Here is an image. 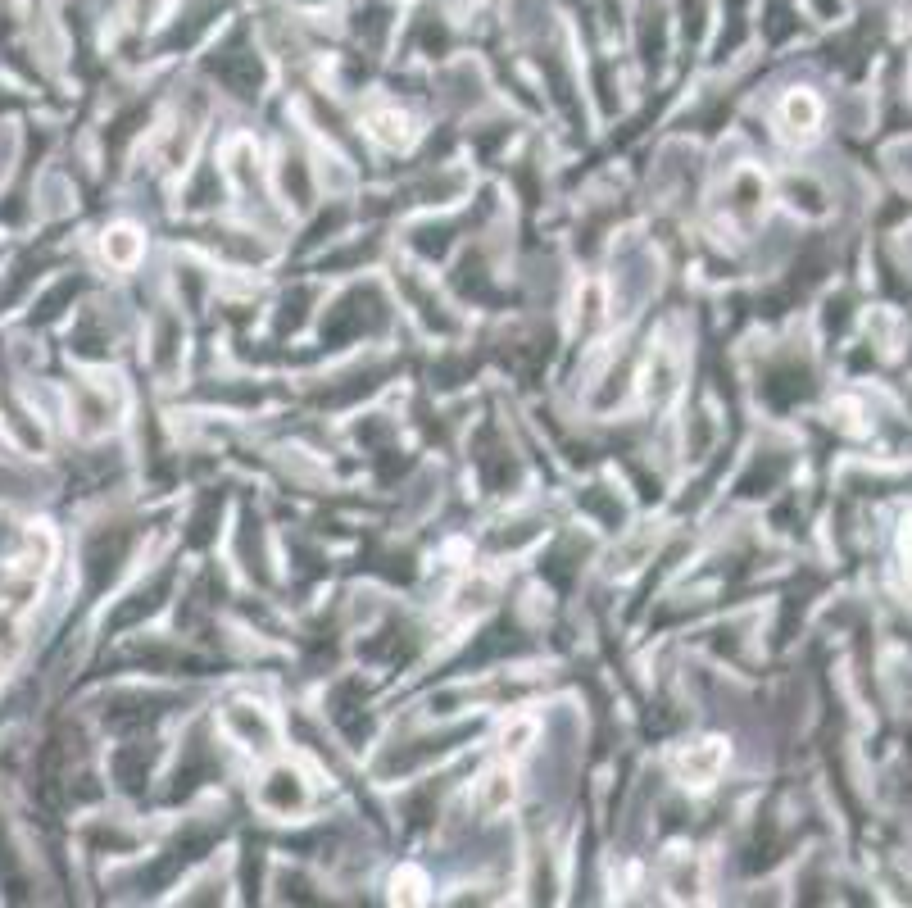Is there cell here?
I'll use <instances>...</instances> for the list:
<instances>
[{
    "mask_svg": "<svg viewBox=\"0 0 912 908\" xmlns=\"http://www.w3.org/2000/svg\"><path fill=\"white\" fill-rule=\"evenodd\" d=\"M105 255L114 259L118 268H132V264H137V255H141V232H137V227H128V223L109 227V232H105Z\"/></svg>",
    "mask_w": 912,
    "mask_h": 908,
    "instance_id": "5",
    "label": "cell"
},
{
    "mask_svg": "<svg viewBox=\"0 0 912 908\" xmlns=\"http://www.w3.org/2000/svg\"><path fill=\"white\" fill-rule=\"evenodd\" d=\"M817 123H822V105H817L808 91H790L781 105V128L790 132V137H813Z\"/></svg>",
    "mask_w": 912,
    "mask_h": 908,
    "instance_id": "3",
    "label": "cell"
},
{
    "mask_svg": "<svg viewBox=\"0 0 912 908\" xmlns=\"http://www.w3.org/2000/svg\"><path fill=\"white\" fill-rule=\"evenodd\" d=\"M504 754L509 759H522V754L531 750V741H536V718H513L509 727H504Z\"/></svg>",
    "mask_w": 912,
    "mask_h": 908,
    "instance_id": "7",
    "label": "cell"
},
{
    "mask_svg": "<svg viewBox=\"0 0 912 908\" xmlns=\"http://www.w3.org/2000/svg\"><path fill=\"white\" fill-rule=\"evenodd\" d=\"M518 800V781H513V768H486L477 781V809L486 818H500L509 813V804Z\"/></svg>",
    "mask_w": 912,
    "mask_h": 908,
    "instance_id": "2",
    "label": "cell"
},
{
    "mask_svg": "<svg viewBox=\"0 0 912 908\" xmlns=\"http://www.w3.org/2000/svg\"><path fill=\"white\" fill-rule=\"evenodd\" d=\"M391 899L395 904H422L427 899V877L418 868H400L391 881Z\"/></svg>",
    "mask_w": 912,
    "mask_h": 908,
    "instance_id": "6",
    "label": "cell"
},
{
    "mask_svg": "<svg viewBox=\"0 0 912 908\" xmlns=\"http://www.w3.org/2000/svg\"><path fill=\"white\" fill-rule=\"evenodd\" d=\"M368 132H373L382 146H404L413 137V123L404 109H377L373 119H368Z\"/></svg>",
    "mask_w": 912,
    "mask_h": 908,
    "instance_id": "4",
    "label": "cell"
},
{
    "mask_svg": "<svg viewBox=\"0 0 912 908\" xmlns=\"http://www.w3.org/2000/svg\"><path fill=\"white\" fill-rule=\"evenodd\" d=\"M726 763V745L717 741V736H704V741H686L677 754H672V768H677V777L686 781V786L695 790H708L717 781V772H722Z\"/></svg>",
    "mask_w": 912,
    "mask_h": 908,
    "instance_id": "1",
    "label": "cell"
}]
</instances>
